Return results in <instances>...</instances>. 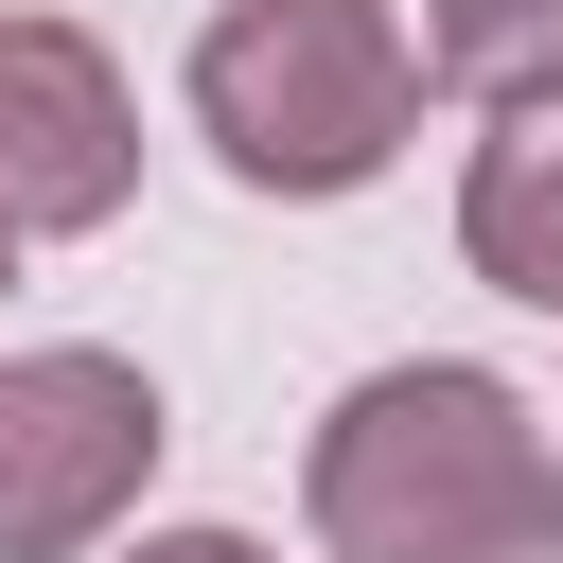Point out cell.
<instances>
[{
  "label": "cell",
  "instance_id": "1",
  "mask_svg": "<svg viewBox=\"0 0 563 563\" xmlns=\"http://www.w3.org/2000/svg\"><path fill=\"white\" fill-rule=\"evenodd\" d=\"M299 510H317V563H563V440L528 422L510 369L405 352L334 387Z\"/></svg>",
  "mask_w": 563,
  "mask_h": 563
},
{
  "label": "cell",
  "instance_id": "2",
  "mask_svg": "<svg viewBox=\"0 0 563 563\" xmlns=\"http://www.w3.org/2000/svg\"><path fill=\"white\" fill-rule=\"evenodd\" d=\"M176 106H194V141H211L246 194L334 211V194H369V176L405 158V123H422V35H405V0H211Z\"/></svg>",
  "mask_w": 563,
  "mask_h": 563
},
{
  "label": "cell",
  "instance_id": "3",
  "mask_svg": "<svg viewBox=\"0 0 563 563\" xmlns=\"http://www.w3.org/2000/svg\"><path fill=\"white\" fill-rule=\"evenodd\" d=\"M158 369L141 352H0V563H88L123 545V510L158 493Z\"/></svg>",
  "mask_w": 563,
  "mask_h": 563
},
{
  "label": "cell",
  "instance_id": "4",
  "mask_svg": "<svg viewBox=\"0 0 563 563\" xmlns=\"http://www.w3.org/2000/svg\"><path fill=\"white\" fill-rule=\"evenodd\" d=\"M141 194V88L106 70L88 18H0V211L35 229H123Z\"/></svg>",
  "mask_w": 563,
  "mask_h": 563
},
{
  "label": "cell",
  "instance_id": "5",
  "mask_svg": "<svg viewBox=\"0 0 563 563\" xmlns=\"http://www.w3.org/2000/svg\"><path fill=\"white\" fill-rule=\"evenodd\" d=\"M457 264L493 299L563 317V88H528V106L475 123V158H457Z\"/></svg>",
  "mask_w": 563,
  "mask_h": 563
},
{
  "label": "cell",
  "instance_id": "6",
  "mask_svg": "<svg viewBox=\"0 0 563 563\" xmlns=\"http://www.w3.org/2000/svg\"><path fill=\"white\" fill-rule=\"evenodd\" d=\"M422 70L475 106H528L563 88V0H422Z\"/></svg>",
  "mask_w": 563,
  "mask_h": 563
},
{
  "label": "cell",
  "instance_id": "7",
  "mask_svg": "<svg viewBox=\"0 0 563 563\" xmlns=\"http://www.w3.org/2000/svg\"><path fill=\"white\" fill-rule=\"evenodd\" d=\"M123 563H282V545H246V528H141Z\"/></svg>",
  "mask_w": 563,
  "mask_h": 563
},
{
  "label": "cell",
  "instance_id": "8",
  "mask_svg": "<svg viewBox=\"0 0 563 563\" xmlns=\"http://www.w3.org/2000/svg\"><path fill=\"white\" fill-rule=\"evenodd\" d=\"M0 282H18V211H0Z\"/></svg>",
  "mask_w": 563,
  "mask_h": 563
}]
</instances>
